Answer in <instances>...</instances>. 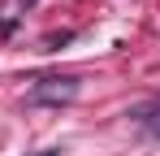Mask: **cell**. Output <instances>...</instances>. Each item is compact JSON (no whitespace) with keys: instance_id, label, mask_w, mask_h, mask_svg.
Returning <instances> with one entry per match:
<instances>
[{"instance_id":"cell-4","label":"cell","mask_w":160,"mask_h":156,"mask_svg":"<svg viewBox=\"0 0 160 156\" xmlns=\"http://www.w3.org/2000/svg\"><path fill=\"white\" fill-rule=\"evenodd\" d=\"M39 156H61V148H48V152H39Z\"/></svg>"},{"instance_id":"cell-5","label":"cell","mask_w":160,"mask_h":156,"mask_svg":"<svg viewBox=\"0 0 160 156\" xmlns=\"http://www.w3.org/2000/svg\"><path fill=\"white\" fill-rule=\"evenodd\" d=\"M22 4H35V0H22Z\"/></svg>"},{"instance_id":"cell-3","label":"cell","mask_w":160,"mask_h":156,"mask_svg":"<svg viewBox=\"0 0 160 156\" xmlns=\"http://www.w3.org/2000/svg\"><path fill=\"white\" fill-rule=\"evenodd\" d=\"M69 39H74V30H65V35H48V39H43V48H48V52H56V48H65Z\"/></svg>"},{"instance_id":"cell-2","label":"cell","mask_w":160,"mask_h":156,"mask_svg":"<svg viewBox=\"0 0 160 156\" xmlns=\"http://www.w3.org/2000/svg\"><path fill=\"white\" fill-rule=\"evenodd\" d=\"M134 117H138V122H143V126L152 130V134H160V100H156V104H147V108H138V113H134Z\"/></svg>"},{"instance_id":"cell-1","label":"cell","mask_w":160,"mask_h":156,"mask_svg":"<svg viewBox=\"0 0 160 156\" xmlns=\"http://www.w3.org/2000/svg\"><path fill=\"white\" fill-rule=\"evenodd\" d=\"M78 96V78H39L30 87V104H69Z\"/></svg>"}]
</instances>
